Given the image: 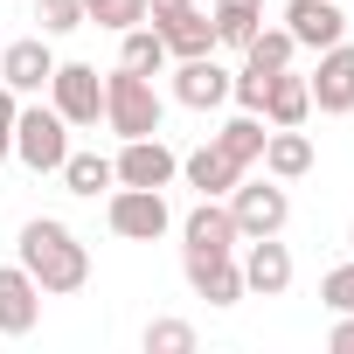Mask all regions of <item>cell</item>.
I'll list each match as a JSON object with an SVG mask.
<instances>
[{"instance_id": "cell-1", "label": "cell", "mask_w": 354, "mask_h": 354, "mask_svg": "<svg viewBox=\"0 0 354 354\" xmlns=\"http://www.w3.org/2000/svg\"><path fill=\"white\" fill-rule=\"evenodd\" d=\"M15 264L42 285V299H63V292H84V285H91V250H84L77 230L56 223V216L21 223V236H15Z\"/></svg>"}, {"instance_id": "cell-2", "label": "cell", "mask_w": 354, "mask_h": 354, "mask_svg": "<svg viewBox=\"0 0 354 354\" xmlns=\"http://www.w3.org/2000/svg\"><path fill=\"white\" fill-rule=\"evenodd\" d=\"M160 91H153V77H139V70H111L104 77V125L118 132V139H146V132H160Z\"/></svg>"}, {"instance_id": "cell-3", "label": "cell", "mask_w": 354, "mask_h": 354, "mask_svg": "<svg viewBox=\"0 0 354 354\" xmlns=\"http://www.w3.org/2000/svg\"><path fill=\"white\" fill-rule=\"evenodd\" d=\"M63 153H70L63 111H56V104H21V111H15V160H21L28 174H56Z\"/></svg>"}, {"instance_id": "cell-4", "label": "cell", "mask_w": 354, "mask_h": 354, "mask_svg": "<svg viewBox=\"0 0 354 354\" xmlns=\"http://www.w3.org/2000/svg\"><path fill=\"white\" fill-rule=\"evenodd\" d=\"M104 223H111V236H125V243H160V236L174 230V209H167L160 188H111Z\"/></svg>"}, {"instance_id": "cell-5", "label": "cell", "mask_w": 354, "mask_h": 354, "mask_svg": "<svg viewBox=\"0 0 354 354\" xmlns=\"http://www.w3.org/2000/svg\"><path fill=\"white\" fill-rule=\"evenodd\" d=\"M223 202H230V216H236L243 236H278L292 223V195H285V181H271V174H264V181H236Z\"/></svg>"}, {"instance_id": "cell-6", "label": "cell", "mask_w": 354, "mask_h": 354, "mask_svg": "<svg viewBox=\"0 0 354 354\" xmlns=\"http://www.w3.org/2000/svg\"><path fill=\"white\" fill-rule=\"evenodd\" d=\"M49 104L63 111V125H97L104 118V77H97V63H56Z\"/></svg>"}, {"instance_id": "cell-7", "label": "cell", "mask_w": 354, "mask_h": 354, "mask_svg": "<svg viewBox=\"0 0 354 354\" xmlns=\"http://www.w3.org/2000/svg\"><path fill=\"white\" fill-rule=\"evenodd\" d=\"M111 174H118V188H167L174 174H181V153H174L160 132H146V139H125Z\"/></svg>"}, {"instance_id": "cell-8", "label": "cell", "mask_w": 354, "mask_h": 354, "mask_svg": "<svg viewBox=\"0 0 354 354\" xmlns=\"http://www.w3.org/2000/svg\"><path fill=\"white\" fill-rule=\"evenodd\" d=\"M181 271H188L195 299H209V306H236V299H250V292H243V264H236V250H181Z\"/></svg>"}, {"instance_id": "cell-9", "label": "cell", "mask_w": 354, "mask_h": 354, "mask_svg": "<svg viewBox=\"0 0 354 354\" xmlns=\"http://www.w3.org/2000/svg\"><path fill=\"white\" fill-rule=\"evenodd\" d=\"M49 77H56V49H49V35L0 42V84H8L15 97H35V91H49Z\"/></svg>"}, {"instance_id": "cell-10", "label": "cell", "mask_w": 354, "mask_h": 354, "mask_svg": "<svg viewBox=\"0 0 354 354\" xmlns=\"http://www.w3.org/2000/svg\"><path fill=\"white\" fill-rule=\"evenodd\" d=\"M243 292H257V299H285L292 292V250L278 243V236H243Z\"/></svg>"}, {"instance_id": "cell-11", "label": "cell", "mask_w": 354, "mask_h": 354, "mask_svg": "<svg viewBox=\"0 0 354 354\" xmlns=\"http://www.w3.org/2000/svg\"><path fill=\"white\" fill-rule=\"evenodd\" d=\"M306 91H313V104H319L326 118L354 111V42H333V49H319V70L306 77Z\"/></svg>"}, {"instance_id": "cell-12", "label": "cell", "mask_w": 354, "mask_h": 354, "mask_svg": "<svg viewBox=\"0 0 354 354\" xmlns=\"http://www.w3.org/2000/svg\"><path fill=\"white\" fill-rule=\"evenodd\" d=\"M285 35L299 42V49H333V42H347V15H340V0H292L285 8Z\"/></svg>"}, {"instance_id": "cell-13", "label": "cell", "mask_w": 354, "mask_h": 354, "mask_svg": "<svg viewBox=\"0 0 354 354\" xmlns=\"http://www.w3.org/2000/svg\"><path fill=\"white\" fill-rule=\"evenodd\" d=\"M236 243H243V230H236V216H230L223 195H202L181 216V250H236Z\"/></svg>"}, {"instance_id": "cell-14", "label": "cell", "mask_w": 354, "mask_h": 354, "mask_svg": "<svg viewBox=\"0 0 354 354\" xmlns=\"http://www.w3.org/2000/svg\"><path fill=\"white\" fill-rule=\"evenodd\" d=\"M230 97V70L216 56H181L174 63V104H188V111H216Z\"/></svg>"}, {"instance_id": "cell-15", "label": "cell", "mask_w": 354, "mask_h": 354, "mask_svg": "<svg viewBox=\"0 0 354 354\" xmlns=\"http://www.w3.org/2000/svg\"><path fill=\"white\" fill-rule=\"evenodd\" d=\"M35 319H42V285L21 264H0V333L21 340V333H35Z\"/></svg>"}, {"instance_id": "cell-16", "label": "cell", "mask_w": 354, "mask_h": 354, "mask_svg": "<svg viewBox=\"0 0 354 354\" xmlns=\"http://www.w3.org/2000/svg\"><path fill=\"white\" fill-rule=\"evenodd\" d=\"M257 160H264L271 181H299V174H313V139H306V125H271Z\"/></svg>"}, {"instance_id": "cell-17", "label": "cell", "mask_w": 354, "mask_h": 354, "mask_svg": "<svg viewBox=\"0 0 354 354\" xmlns=\"http://www.w3.org/2000/svg\"><path fill=\"white\" fill-rule=\"evenodd\" d=\"M181 174H188V188H195V195H230V188L243 181V167H236L216 139H209V146H195V153L181 160Z\"/></svg>"}, {"instance_id": "cell-18", "label": "cell", "mask_w": 354, "mask_h": 354, "mask_svg": "<svg viewBox=\"0 0 354 354\" xmlns=\"http://www.w3.org/2000/svg\"><path fill=\"white\" fill-rule=\"evenodd\" d=\"M264 125H306L313 118V91H306V77H292V70H278L271 84H264V111H257Z\"/></svg>"}, {"instance_id": "cell-19", "label": "cell", "mask_w": 354, "mask_h": 354, "mask_svg": "<svg viewBox=\"0 0 354 354\" xmlns=\"http://www.w3.org/2000/svg\"><path fill=\"white\" fill-rule=\"evenodd\" d=\"M209 21H216V42L223 49H243L264 28V0H209Z\"/></svg>"}, {"instance_id": "cell-20", "label": "cell", "mask_w": 354, "mask_h": 354, "mask_svg": "<svg viewBox=\"0 0 354 354\" xmlns=\"http://www.w3.org/2000/svg\"><path fill=\"white\" fill-rule=\"evenodd\" d=\"M160 42H167V56H174V63H181V56H216V49H223V42H216V21H209L202 8H195V15H181V21H167V28H160Z\"/></svg>"}, {"instance_id": "cell-21", "label": "cell", "mask_w": 354, "mask_h": 354, "mask_svg": "<svg viewBox=\"0 0 354 354\" xmlns=\"http://www.w3.org/2000/svg\"><path fill=\"white\" fill-rule=\"evenodd\" d=\"M118 70H139V77H160L167 70V42H160L153 21H139V28L118 35Z\"/></svg>"}, {"instance_id": "cell-22", "label": "cell", "mask_w": 354, "mask_h": 354, "mask_svg": "<svg viewBox=\"0 0 354 354\" xmlns=\"http://www.w3.org/2000/svg\"><path fill=\"white\" fill-rule=\"evenodd\" d=\"M56 174H63V188H70V195H91V202H97L104 188H118V174H111L104 153H63Z\"/></svg>"}, {"instance_id": "cell-23", "label": "cell", "mask_w": 354, "mask_h": 354, "mask_svg": "<svg viewBox=\"0 0 354 354\" xmlns=\"http://www.w3.org/2000/svg\"><path fill=\"white\" fill-rule=\"evenodd\" d=\"M264 132H271V125H264L257 111H236V118L216 132V146H223V153H230V160L250 174V167H257V153H264Z\"/></svg>"}, {"instance_id": "cell-24", "label": "cell", "mask_w": 354, "mask_h": 354, "mask_svg": "<svg viewBox=\"0 0 354 354\" xmlns=\"http://www.w3.org/2000/svg\"><path fill=\"white\" fill-rule=\"evenodd\" d=\"M292 56H299V42H292L285 28H257V35L243 42V63L264 70V77H271V70H292Z\"/></svg>"}, {"instance_id": "cell-25", "label": "cell", "mask_w": 354, "mask_h": 354, "mask_svg": "<svg viewBox=\"0 0 354 354\" xmlns=\"http://www.w3.org/2000/svg\"><path fill=\"white\" fill-rule=\"evenodd\" d=\"M111 28V35H125V28H139L146 21V0H84V28Z\"/></svg>"}, {"instance_id": "cell-26", "label": "cell", "mask_w": 354, "mask_h": 354, "mask_svg": "<svg viewBox=\"0 0 354 354\" xmlns=\"http://www.w3.org/2000/svg\"><path fill=\"white\" fill-rule=\"evenodd\" d=\"M146 354H195V326L188 319H146Z\"/></svg>"}, {"instance_id": "cell-27", "label": "cell", "mask_w": 354, "mask_h": 354, "mask_svg": "<svg viewBox=\"0 0 354 354\" xmlns=\"http://www.w3.org/2000/svg\"><path fill=\"white\" fill-rule=\"evenodd\" d=\"M35 21H42V35H77L84 28V0H35Z\"/></svg>"}, {"instance_id": "cell-28", "label": "cell", "mask_w": 354, "mask_h": 354, "mask_svg": "<svg viewBox=\"0 0 354 354\" xmlns=\"http://www.w3.org/2000/svg\"><path fill=\"white\" fill-rule=\"evenodd\" d=\"M319 299H326L333 313H354V257H347V264H333V271L319 278Z\"/></svg>"}, {"instance_id": "cell-29", "label": "cell", "mask_w": 354, "mask_h": 354, "mask_svg": "<svg viewBox=\"0 0 354 354\" xmlns=\"http://www.w3.org/2000/svg\"><path fill=\"white\" fill-rule=\"evenodd\" d=\"M15 111H21V97L0 84V160H15Z\"/></svg>"}, {"instance_id": "cell-30", "label": "cell", "mask_w": 354, "mask_h": 354, "mask_svg": "<svg viewBox=\"0 0 354 354\" xmlns=\"http://www.w3.org/2000/svg\"><path fill=\"white\" fill-rule=\"evenodd\" d=\"M146 15H153V28H167V21L195 15V0H146Z\"/></svg>"}, {"instance_id": "cell-31", "label": "cell", "mask_w": 354, "mask_h": 354, "mask_svg": "<svg viewBox=\"0 0 354 354\" xmlns=\"http://www.w3.org/2000/svg\"><path fill=\"white\" fill-rule=\"evenodd\" d=\"M333 354H354V313H333V333H326Z\"/></svg>"}, {"instance_id": "cell-32", "label": "cell", "mask_w": 354, "mask_h": 354, "mask_svg": "<svg viewBox=\"0 0 354 354\" xmlns=\"http://www.w3.org/2000/svg\"><path fill=\"white\" fill-rule=\"evenodd\" d=\"M347 257H354V223H347Z\"/></svg>"}]
</instances>
